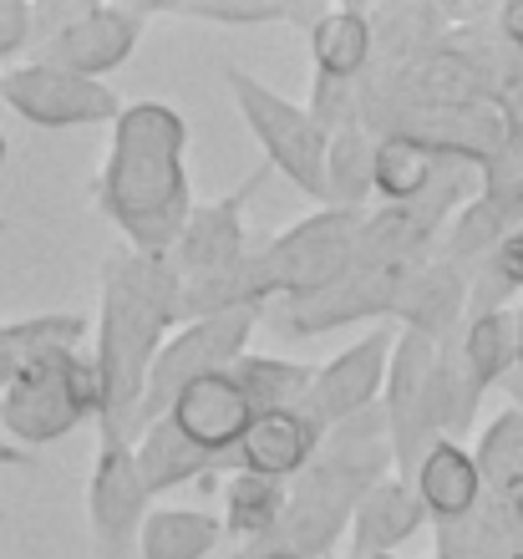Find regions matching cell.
<instances>
[{
	"instance_id": "7c38bea8",
	"label": "cell",
	"mask_w": 523,
	"mask_h": 559,
	"mask_svg": "<svg viewBox=\"0 0 523 559\" xmlns=\"http://www.w3.org/2000/svg\"><path fill=\"white\" fill-rule=\"evenodd\" d=\"M67 361H72V352L46 356V361H36L26 377H15L0 392V427H5V438L15 448L31 453V448L61 442V438H72L76 427H87L82 407L67 392Z\"/></svg>"
},
{
	"instance_id": "4dcf8cb0",
	"label": "cell",
	"mask_w": 523,
	"mask_h": 559,
	"mask_svg": "<svg viewBox=\"0 0 523 559\" xmlns=\"http://www.w3.org/2000/svg\"><path fill=\"white\" fill-rule=\"evenodd\" d=\"M478 204L494 209L509 229L523 224V143H503L478 168Z\"/></svg>"
},
{
	"instance_id": "f1b7e54d",
	"label": "cell",
	"mask_w": 523,
	"mask_h": 559,
	"mask_svg": "<svg viewBox=\"0 0 523 559\" xmlns=\"http://www.w3.org/2000/svg\"><path fill=\"white\" fill-rule=\"evenodd\" d=\"M483 397H488V392L473 382V371H467L457 341H448V346L437 352V371H432V432L437 438L463 442L473 417H478V407H483Z\"/></svg>"
},
{
	"instance_id": "6da1fadb",
	"label": "cell",
	"mask_w": 523,
	"mask_h": 559,
	"mask_svg": "<svg viewBox=\"0 0 523 559\" xmlns=\"http://www.w3.org/2000/svg\"><path fill=\"white\" fill-rule=\"evenodd\" d=\"M174 325H183V280L168 254L112 250L103 265V310L92 356L107 382V413L97 423V442H138V413L147 397L153 361L168 346Z\"/></svg>"
},
{
	"instance_id": "7a4b0ae2",
	"label": "cell",
	"mask_w": 523,
	"mask_h": 559,
	"mask_svg": "<svg viewBox=\"0 0 523 559\" xmlns=\"http://www.w3.org/2000/svg\"><path fill=\"white\" fill-rule=\"evenodd\" d=\"M183 153H189V118L168 103L143 97L122 107V118L112 122V143L92 183V199L122 229L128 250L174 254L193 214Z\"/></svg>"
},
{
	"instance_id": "83f0119b",
	"label": "cell",
	"mask_w": 523,
	"mask_h": 559,
	"mask_svg": "<svg viewBox=\"0 0 523 559\" xmlns=\"http://www.w3.org/2000/svg\"><path fill=\"white\" fill-rule=\"evenodd\" d=\"M371 158H377V138L366 128H341L331 133L325 153V204L320 209H371Z\"/></svg>"
},
{
	"instance_id": "d6a6232c",
	"label": "cell",
	"mask_w": 523,
	"mask_h": 559,
	"mask_svg": "<svg viewBox=\"0 0 523 559\" xmlns=\"http://www.w3.org/2000/svg\"><path fill=\"white\" fill-rule=\"evenodd\" d=\"M494 26H498V36H503V46H509L513 57L523 61V0L498 5V11H494Z\"/></svg>"
},
{
	"instance_id": "e0dca14e",
	"label": "cell",
	"mask_w": 523,
	"mask_h": 559,
	"mask_svg": "<svg viewBox=\"0 0 523 559\" xmlns=\"http://www.w3.org/2000/svg\"><path fill=\"white\" fill-rule=\"evenodd\" d=\"M387 133L412 138V143L432 147L437 158L452 163H483L494 158L498 147L509 143V128H503V112L498 103H478V107H442V112H402L396 122H387ZM381 133V138H387Z\"/></svg>"
},
{
	"instance_id": "74e56055",
	"label": "cell",
	"mask_w": 523,
	"mask_h": 559,
	"mask_svg": "<svg viewBox=\"0 0 523 559\" xmlns=\"http://www.w3.org/2000/svg\"><path fill=\"white\" fill-rule=\"evenodd\" d=\"M513 321H519V371H523V306H513Z\"/></svg>"
},
{
	"instance_id": "ab89813d",
	"label": "cell",
	"mask_w": 523,
	"mask_h": 559,
	"mask_svg": "<svg viewBox=\"0 0 523 559\" xmlns=\"http://www.w3.org/2000/svg\"><path fill=\"white\" fill-rule=\"evenodd\" d=\"M5 229H11V224H5V219H0V235H5Z\"/></svg>"
},
{
	"instance_id": "cb8c5ba5",
	"label": "cell",
	"mask_w": 523,
	"mask_h": 559,
	"mask_svg": "<svg viewBox=\"0 0 523 559\" xmlns=\"http://www.w3.org/2000/svg\"><path fill=\"white\" fill-rule=\"evenodd\" d=\"M218 493H224V534H234L239 545L270 539L285 519V503H290V484L254 478V473H229Z\"/></svg>"
},
{
	"instance_id": "60d3db41",
	"label": "cell",
	"mask_w": 523,
	"mask_h": 559,
	"mask_svg": "<svg viewBox=\"0 0 523 559\" xmlns=\"http://www.w3.org/2000/svg\"><path fill=\"white\" fill-rule=\"evenodd\" d=\"M427 559H448V555H427Z\"/></svg>"
},
{
	"instance_id": "e575fe53",
	"label": "cell",
	"mask_w": 523,
	"mask_h": 559,
	"mask_svg": "<svg viewBox=\"0 0 523 559\" xmlns=\"http://www.w3.org/2000/svg\"><path fill=\"white\" fill-rule=\"evenodd\" d=\"M36 463V453H26V448H15V442L0 438V468H31Z\"/></svg>"
},
{
	"instance_id": "277c9868",
	"label": "cell",
	"mask_w": 523,
	"mask_h": 559,
	"mask_svg": "<svg viewBox=\"0 0 523 559\" xmlns=\"http://www.w3.org/2000/svg\"><path fill=\"white\" fill-rule=\"evenodd\" d=\"M224 82H229V97L239 107L245 128L254 133V143L264 147V163L285 174L300 193H310L316 204H325V153H331V133L310 118V107L280 97L249 76L245 67H224Z\"/></svg>"
},
{
	"instance_id": "1f68e13d",
	"label": "cell",
	"mask_w": 523,
	"mask_h": 559,
	"mask_svg": "<svg viewBox=\"0 0 523 559\" xmlns=\"http://www.w3.org/2000/svg\"><path fill=\"white\" fill-rule=\"evenodd\" d=\"M26 46H36V5H26V0H0V61L21 57Z\"/></svg>"
},
{
	"instance_id": "d4e9b609",
	"label": "cell",
	"mask_w": 523,
	"mask_h": 559,
	"mask_svg": "<svg viewBox=\"0 0 523 559\" xmlns=\"http://www.w3.org/2000/svg\"><path fill=\"white\" fill-rule=\"evenodd\" d=\"M457 352H463L467 371L483 392L503 386L519 371V321H513V306L509 310H488V316H473L457 336Z\"/></svg>"
},
{
	"instance_id": "8992f818",
	"label": "cell",
	"mask_w": 523,
	"mask_h": 559,
	"mask_svg": "<svg viewBox=\"0 0 523 559\" xmlns=\"http://www.w3.org/2000/svg\"><path fill=\"white\" fill-rule=\"evenodd\" d=\"M254 325H264V310H224V316H204V321L178 325L168 336V346L158 352V361H153L143 413H138V432L163 423L183 386H193L199 377H214V371H229L239 356H249Z\"/></svg>"
},
{
	"instance_id": "f546056e",
	"label": "cell",
	"mask_w": 523,
	"mask_h": 559,
	"mask_svg": "<svg viewBox=\"0 0 523 559\" xmlns=\"http://www.w3.org/2000/svg\"><path fill=\"white\" fill-rule=\"evenodd\" d=\"M478 473H483V488L494 493V499H513L523 493V413L509 407V413H498L494 423L478 432Z\"/></svg>"
},
{
	"instance_id": "4fadbf2b",
	"label": "cell",
	"mask_w": 523,
	"mask_h": 559,
	"mask_svg": "<svg viewBox=\"0 0 523 559\" xmlns=\"http://www.w3.org/2000/svg\"><path fill=\"white\" fill-rule=\"evenodd\" d=\"M147 21H153V5H82L72 26L41 46V61L103 82L122 61H132Z\"/></svg>"
},
{
	"instance_id": "603a6c76",
	"label": "cell",
	"mask_w": 523,
	"mask_h": 559,
	"mask_svg": "<svg viewBox=\"0 0 523 559\" xmlns=\"http://www.w3.org/2000/svg\"><path fill=\"white\" fill-rule=\"evenodd\" d=\"M442 163L432 147L412 143V138H377V158H371V189H377V199L387 209H402V204H417L421 193L437 183V174H442Z\"/></svg>"
},
{
	"instance_id": "9a60e30c",
	"label": "cell",
	"mask_w": 523,
	"mask_h": 559,
	"mask_svg": "<svg viewBox=\"0 0 523 559\" xmlns=\"http://www.w3.org/2000/svg\"><path fill=\"white\" fill-rule=\"evenodd\" d=\"M320 442H325V432H320L306 413H264L249 423L239 448L214 457V473L218 478H229V473H254V478L295 484V478L316 463Z\"/></svg>"
},
{
	"instance_id": "2e32d148",
	"label": "cell",
	"mask_w": 523,
	"mask_h": 559,
	"mask_svg": "<svg viewBox=\"0 0 523 559\" xmlns=\"http://www.w3.org/2000/svg\"><path fill=\"white\" fill-rule=\"evenodd\" d=\"M168 423L193 442V448H204L209 457H224L229 448H239V438L249 432L254 423V407H249L245 386L239 377L229 371H214V377H199L193 386L178 392V402L168 407Z\"/></svg>"
},
{
	"instance_id": "4316f807",
	"label": "cell",
	"mask_w": 523,
	"mask_h": 559,
	"mask_svg": "<svg viewBox=\"0 0 523 559\" xmlns=\"http://www.w3.org/2000/svg\"><path fill=\"white\" fill-rule=\"evenodd\" d=\"M234 377L245 386L254 417L264 413H300L310 382H316V367H300V361H285V356H239L234 361Z\"/></svg>"
},
{
	"instance_id": "7402d4cb",
	"label": "cell",
	"mask_w": 523,
	"mask_h": 559,
	"mask_svg": "<svg viewBox=\"0 0 523 559\" xmlns=\"http://www.w3.org/2000/svg\"><path fill=\"white\" fill-rule=\"evenodd\" d=\"M132 457H138V473H143V484H147V493H153V499H158V493H168V488L199 484V478H209V473H214V457H209L204 448H193V442L183 438L168 417L138 432Z\"/></svg>"
},
{
	"instance_id": "44dd1931",
	"label": "cell",
	"mask_w": 523,
	"mask_h": 559,
	"mask_svg": "<svg viewBox=\"0 0 523 559\" xmlns=\"http://www.w3.org/2000/svg\"><path fill=\"white\" fill-rule=\"evenodd\" d=\"M82 346H87V316H72V310H46V316L0 325V392L15 377H26L36 361L61 352H82Z\"/></svg>"
},
{
	"instance_id": "d590c367",
	"label": "cell",
	"mask_w": 523,
	"mask_h": 559,
	"mask_svg": "<svg viewBox=\"0 0 523 559\" xmlns=\"http://www.w3.org/2000/svg\"><path fill=\"white\" fill-rule=\"evenodd\" d=\"M234 559H300V555H290V549H270V545H245Z\"/></svg>"
},
{
	"instance_id": "52a82bcc",
	"label": "cell",
	"mask_w": 523,
	"mask_h": 559,
	"mask_svg": "<svg viewBox=\"0 0 523 559\" xmlns=\"http://www.w3.org/2000/svg\"><path fill=\"white\" fill-rule=\"evenodd\" d=\"M0 103L31 128L61 133V128H92V122H117L122 103L107 82H92L82 72H67L57 61H21L0 76Z\"/></svg>"
},
{
	"instance_id": "836d02e7",
	"label": "cell",
	"mask_w": 523,
	"mask_h": 559,
	"mask_svg": "<svg viewBox=\"0 0 523 559\" xmlns=\"http://www.w3.org/2000/svg\"><path fill=\"white\" fill-rule=\"evenodd\" d=\"M498 112H503V128H509V143H523V82L498 97Z\"/></svg>"
},
{
	"instance_id": "d6986e66",
	"label": "cell",
	"mask_w": 523,
	"mask_h": 559,
	"mask_svg": "<svg viewBox=\"0 0 523 559\" xmlns=\"http://www.w3.org/2000/svg\"><path fill=\"white\" fill-rule=\"evenodd\" d=\"M432 519L421 509L417 488L407 478H381L371 493L361 499L356 519H350V559H377V555H396V549L417 539Z\"/></svg>"
},
{
	"instance_id": "3957f363",
	"label": "cell",
	"mask_w": 523,
	"mask_h": 559,
	"mask_svg": "<svg viewBox=\"0 0 523 559\" xmlns=\"http://www.w3.org/2000/svg\"><path fill=\"white\" fill-rule=\"evenodd\" d=\"M361 224L366 209H316V214H306L290 229H280L270 245L249 254L270 310L310 300V295L331 290L341 275H350L356 245H361Z\"/></svg>"
},
{
	"instance_id": "b9f144b4",
	"label": "cell",
	"mask_w": 523,
	"mask_h": 559,
	"mask_svg": "<svg viewBox=\"0 0 523 559\" xmlns=\"http://www.w3.org/2000/svg\"><path fill=\"white\" fill-rule=\"evenodd\" d=\"M377 559H396V555H377Z\"/></svg>"
},
{
	"instance_id": "30bf717a",
	"label": "cell",
	"mask_w": 523,
	"mask_h": 559,
	"mask_svg": "<svg viewBox=\"0 0 523 559\" xmlns=\"http://www.w3.org/2000/svg\"><path fill=\"white\" fill-rule=\"evenodd\" d=\"M396 336H402L396 325H377V331H366L356 346H346V352L331 356L325 367H316V382H310L300 413H306L320 432H331V427H341L346 417L377 407L381 392H387Z\"/></svg>"
},
{
	"instance_id": "9c48e42d",
	"label": "cell",
	"mask_w": 523,
	"mask_h": 559,
	"mask_svg": "<svg viewBox=\"0 0 523 559\" xmlns=\"http://www.w3.org/2000/svg\"><path fill=\"white\" fill-rule=\"evenodd\" d=\"M412 270H377V265H350L331 290L295 300V306H275L264 316V325L285 341H310L335 325H361V321H392L396 295L407 285Z\"/></svg>"
},
{
	"instance_id": "5b68a950",
	"label": "cell",
	"mask_w": 523,
	"mask_h": 559,
	"mask_svg": "<svg viewBox=\"0 0 523 559\" xmlns=\"http://www.w3.org/2000/svg\"><path fill=\"white\" fill-rule=\"evenodd\" d=\"M377 484L381 478H371L366 468H356V463L320 448L316 463L290 484V503H285L280 530L270 539H260V545L290 549L300 559H325L341 545V534H350V519H356L361 499Z\"/></svg>"
},
{
	"instance_id": "8fae6325",
	"label": "cell",
	"mask_w": 523,
	"mask_h": 559,
	"mask_svg": "<svg viewBox=\"0 0 523 559\" xmlns=\"http://www.w3.org/2000/svg\"><path fill=\"white\" fill-rule=\"evenodd\" d=\"M264 174H270V168H254V174H249L239 189L224 193V199H214V204H193L189 224H183V235H178L174 254H168V265L178 270L183 285L229 275V270H239L249 254H254L249 250L245 209H249V199L264 189Z\"/></svg>"
},
{
	"instance_id": "ffe728a7",
	"label": "cell",
	"mask_w": 523,
	"mask_h": 559,
	"mask_svg": "<svg viewBox=\"0 0 523 559\" xmlns=\"http://www.w3.org/2000/svg\"><path fill=\"white\" fill-rule=\"evenodd\" d=\"M306 41L320 82H361L371 72L377 36H371V11L361 5H325L320 21L306 31Z\"/></svg>"
},
{
	"instance_id": "484cf974",
	"label": "cell",
	"mask_w": 523,
	"mask_h": 559,
	"mask_svg": "<svg viewBox=\"0 0 523 559\" xmlns=\"http://www.w3.org/2000/svg\"><path fill=\"white\" fill-rule=\"evenodd\" d=\"M218 534H224V524L204 509L163 503V509L147 514L143 534H138V559H209Z\"/></svg>"
},
{
	"instance_id": "ba28073f",
	"label": "cell",
	"mask_w": 523,
	"mask_h": 559,
	"mask_svg": "<svg viewBox=\"0 0 523 559\" xmlns=\"http://www.w3.org/2000/svg\"><path fill=\"white\" fill-rule=\"evenodd\" d=\"M153 514V493H147L132 442H97L87 473V524L97 559H138V534Z\"/></svg>"
},
{
	"instance_id": "ac0fdd59",
	"label": "cell",
	"mask_w": 523,
	"mask_h": 559,
	"mask_svg": "<svg viewBox=\"0 0 523 559\" xmlns=\"http://www.w3.org/2000/svg\"><path fill=\"white\" fill-rule=\"evenodd\" d=\"M412 488H417V499H421V509H427V519H432V530L463 524V519L488 499L473 448H463V442H452V438L427 448V457H421L417 473H412Z\"/></svg>"
},
{
	"instance_id": "5bb4252c",
	"label": "cell",
	"mask_w": 523,
	"mask_h": 559,
	"mask_svg": "<svg viewBox=\"0 0 523 559\" xmlns=\"http://www.w3.org/2000/svg\"><path fill=\"white\" fill-rule=\"evenodd\" d=\"M473 275L478 270L457 265L448 254H432L427 265H417L396 295L392 321L396 331H417V336L448 346V341L463 336L467 325V300H473Z\"/></svg>"
},
{
	"instance_id": "8d00e7d4",
	"label": "cell",
	"mask_w": 523,
	"mask_h": 559,
	"mask_svg": "<svg viewBox=\"0 0 523 559\" xmlns=\"http://www.w3.org/2000/svg\"><path fill=\"white\" fill-rule=\"evenodd\" d=\"M503 392H509V402H513V407H519V413H523V371H513L509 382H503Z\"/></svg>"
},
{
	"instance_id": "f35d334b",
	"label": "cell",
	"mask_w": 523,
	"mask_h": 559,
	"mask_svg": "<svg viewBox=\"0 0 523 559\" xmlns=\"http://www.w3.org/2000/svg\"><path fill=\"white\" fill-rule=\"evenodd\" d=\"M0 174H5V133H0Z\"/></svg>"
}]
</instances>
